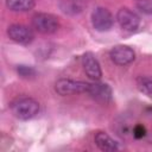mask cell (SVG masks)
<instances>
[{
	"mask_svg": "<svg viewBox=\"0 0 152 152\" xmlns=\"http://www.w3.org/2000/svg\"><path fill=\"white\" fill-rule=\"evenodd\" d=\"M110 59L116 65H127L135 58V53L132 48L127 45H116L110 50Z\"/></svg>",
	"mask_w": 152,
	"mask_h": 152,
	"instance_id": "7",
	"label": "cell"
},
{
	"mask_svg": "<svg viewBox=\"0 0 152 152\" xmlns=\"http://www.w3.org/2000/svg\"><path fill=\"white\" fill-rule=\"evenodd\" d=\"M134 135L135 138H141L145 135V128L141 126V125H138L135 128H134Z\"/></svg>",
	"mask_w": 152,
	"mask_h": 152,
	"instance_id": "15",
	"label": "cell"
},
{
	"mask_svg": "<svg viewBox=\"0 0 152 152\" xmlns=\"http://www.w3.org/2000/svg\"><path fill=\"white\" fill-rule=\"evenodd\" d=\"M17 70H18V74L21 77H31V76L34 75V70L31 66H27V65H19Z\"/></svg>",
	"mask_w": 152,
	"mask_h": 152,
	"instance_id": "14",
	"label": "cell"
},
{
	"mask_svg": "<svg viewBox=\"0 0 152 152\" xmlns=\"http://www.w3.org/2000/svg\"><path fill=\"white\" fill-rule=\"evenodd\" d=\"M138 88L139 90L145 94L146 96L151 97L152 99V80L150 78H145V77H141L138 80Z\"/></svg>",
	"mask_w": 152,
	"mask_h": 152,
	"instance_id": "12",
	"label": "cell"
},
{
	"mask_svg": "<svg viewBox=\"0 0 152 152\" xmlns=\"http://www.w3.org/2000/svg\"><path fill=\"white\" fill-rule=\"evenodd\" d=\"M95 144L96 146L102 150V151H116L119 150V144L116 140H114L109 134H107L106 132H97L95 134Z\"/></svg>",
	"mask_w": 152,
	"mask_h": 152,
	"instance_id": "10",
	"label": "cell"
},
{
	"mask_svg": "<svg viewBox=\"0 0 152 152\" xmlns=\"http://www.w3.org/2000/svg\"><path fill=\"white\" fill-rule=\"evenodd\" d=\"M82 66H83L86 75L89 78H91L94 81H97L101 78V76H102L101 66L93 52H86L82 56Z\"/></svg>",
	"mask_w": 152,
	"mask_h": 152,
	"instance_id": "8",
	"label": "cell"
},
{
	"mask_svg": "<svg viewBox=\"0 0 152 152\" xmlns=\"http://www.w3.org/2000/svg\"><path fill=\"white\" fill-rule=\"evenodd\" d=\"M91 24L96 31L106 32L112 28V26L114 24V18L107 8L96 7L91 12Z\"/></svg>",
	"mask_w": 152,
	"mask_h": 152,
	"instance_id": "4",
	"label": "cell"
},
{
	"mask_svg": "<svg viewBox=\"0 0 152 152\" xmlns=\"http://www.w3.org/2000/svg\"><path fill=\"white\" fill-rule=\"evenodd\" d=\"M90 89V83L83 82V81H75L70 78H62L58 80L55 84V90L58 95L66 96L72 94H82L87 93Z\"/></svg>",
	"mask_w": 152,
	"mask_h": 152,
	"instance_id": "3",
	"label": "cell"
},
{
	"mask_svg": "<svg viewBox=\"0 0 152 152\" xmlns=\"http://www.w3.org/2000/svg\"><path fill=\"white\" fill-rule=\"evenodd\" d=\"M116 21L122 30L133 32L140 25V17L132 10L127 7H121L116 12Z\"/></svg>",
	"mask_w": 152,
	"mask_h": 152,
	"instance_id": "5",
	"label": "cell"
},
{
	"mask_svg": "<svg viewBox=\"0 0 152 152\" xmlns=\"http://www.w3.org/2000/svg\"><path fill=\"white\" fill-rule=\"evenodd\" d=\"M36 5L34 0H6V6L14 12L31 11Z\"/></svg>",
	"mask_w": 152,
	"mask_h": 152,
	"instance_id": "11",
	"label": "cell"
},
{
	"mask_svg": "<svg viewBox=\"0 0 152 152\" xmlns=\"http://www.w3.org/2000/svg\"><path fill=\"white\" fill-rule=\"evenodd\" d=\"M7 36L10 37L11 40L18 44H23V45L30 44L34 38V33L32 28H30L28 26L21 25V24H13L8 26Z\"/></svg>",
	"mask_w": 152,
	"mask_h": 152,
	"instance_id": "6",
	"label": "cell"
},
{
	"mask_svg": "<svg viewBox=\"0 0 152 152\" xmlns=\"http://www.w3.org/2000/svg\"><path fill=\"white\" fill-rule=\"evenodd\" d=\"M32 27L43 34L55 33L59 28V20L56 15L50 13H37L31 19Z\"/></svg>",
	"mask_w": 152,
	"mask_h": 152,
	"instance_id": "2",
	"label": "cell"
},
{
	"mask_svg": "<svg viewBox=\"0 0 152 152\" xmlns=\"http://www.w3.org/2000/svg\"><path fill=\"white\" fill-rule=\"evenodd\" d=\"M137 6L140 10V12L148 15L152 14V0H140Z\"/></svg>",
	"mask_w": 152,
	"mask_h": 152,
	"instance_id": "13",
	"label": "cell"
},
{
	"mask_svg": "<svg viewBox=\"0 0 152 152\" xmlns=\"http://www.w3.org/2000/svg\"><path fill=\"white\" fill-rule=\"evenodd\" d=\"M13 115L19 120H30L39 112V103L31 97H21L11 104Z\"/></svg>",
	"mask_w": 152,
	"mask_h": 152,
	"instance_id": "1",
	"label": "cell"
},
{
	"mask_svg": "<svg viewBox=\"0 0 152 152\" xmlns=\"http://www.w3.org/2000/svg\"><path fill=\"white\" fill-rule=\"evenodd\" d=\"M88 94L100 102H108L112 99V89L104 83H90Z\"/></svg>",
	"mask_w": 152,
	"mask_h": 152,
	"instance_id": "9",
	"label": "cell"
}]
</instances>
